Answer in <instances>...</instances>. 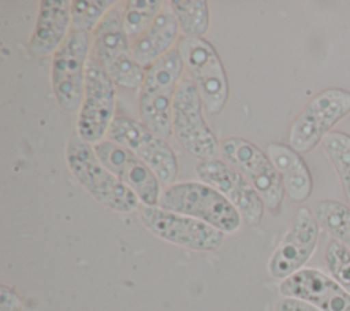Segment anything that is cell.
<instances>
[{
    "instance_id": "ffe728a7",
    "label": "cell",
    "mask_w": 350,
    "mask_h": 311,
    "mask_svg": "<svg viewBox=\"0 0 350 311\" xmlns=\"http://www.w3.org/2000/svg\"><path fill=\"white\" fill-rule=\"evenodd\" d=\"M312 211L320 229L350 251V207L338 200L323 199L313 206Z\"/></svg>"
},
{
    "instance_id": "52a82bcc",
    "label": "cell",
    "mask_w": 350,
    "mask_h": 311,
    "mask_svg": "<svg viewBox=\"0 0 350 311\" xmlns=\"http://www.w3.org/2000/svg\"><path fill=\"white\" fill-rule=\"evenodd\" d=\"M349 114V90L328 88L319 92L294 119L288 132V145L301 155L312 152Z\"/></svg>"
},
{
    "instance_id": "4fadbf2b",
    "label": "cell",
    "mask_w": 350,
    "mask_h": 311,
    "mask_svg": "<svg viewBox=\"0 0 350 311\" xmlns=\"http://www.w3.org/2000/svg\"><path fill=\"white\" fill-rule=\"evenodd\" d=\"M319 234L320 226L313 211L305 206L299 207L290 227L268 260L269 275L283 281L302 270L314 253Z\"/></svg>"
},
{
    "instance_id": "ac0fdd59",
    "label": "cell",
    "mask_w": 350,
    "mask_h": 311,
    "mask_svg": "<svg viewBox=\"0 0 350 311\" xmlns=\"http://www.w3.org/2000/svg\"><path fill=\"white\" fill-rule=\"evenodd\" d=\"M267 155L280 175L287 197L295 203L306 201L313 190V178L302 155L282 142L268 144Z\"/></svg>"
},
{
    "instance_id": "44dd1931",
    "label": "cell",
    "mask_w": 350,
    "mask_h": 311,
    "mask_svg": "<svg viewBox=\"0 0 350 311\" xmlns=\"http://www.w3.org/2000/svg\"><path fill=\"white\" fill-rule=\"evenodd\" d=\"M185 37L204 38L209 30V3L205 0H171L168 1Z\"/></svg>"
},
{
    "instance_id": "2e32d148",
    "label": "cell",
    "mask_w": 350,
    "mask_h": 311,
    "mask_svg": "<svg viewBox=\"0 0 350 311\" xmlns=\"http://www.w3.org/2000/svg\"><path fill=\"white\" fill-rule=\"evenodd\" d=\"M279 292L321 311H350V295L332 277L316 269H302L283 279Z\"/></svg>"
},
{
    "instance_id": "9c48e42d",
    "label": "cell",
    "mask_w": 350,
    "mask_h": 311,
    "mask_svg": "<svg viewBox=\"0 0 350 311\" xmlns=\"http://www.w3.org/2000/svg\"><path fill=\"white\" fill-rule=\"evenodd\" d=\"M105 138L138 156L154 173L161 185L175 184L179 166L174 149L165 138L156 134L141 121L129 116H115Z\"/></svg>"
},
{
    "instance_id": "8992f818",
    "label": "cell",
    "mask_w": 350,
    "mask_h": 311,
    "mask_svg": "<svg viewBox=\"0 0 350 311\" xmlns=\"http://www.w3.org/2000/svg\"><path fill=\"white\" fill-rule=\"evenodd\" d=\"M204 103L189 77L182 78L172 104V132L180 147L193 158L216 159L220 144L204 118Z\"/></svg>"
},
{
    "instance_id": "e0dca14e",
    "label": "cell",
    "mask_w": 350,
    "mask_h": 311,
    "mask_svg": "<svg viewBox=\"0 0 350 311\" xmlns=\"http://www.w3.org/2000/svg\"><path fill=\"white\" fill-rule=\"evenodd\" d=\"M71 32V1H40L36 26L30 36L29 49L33 55L55 53Z\"/></svg>"
},
{
    "instance_id": "d6986e66",
    "label": "cell",
    "mask_w": 350,
    "mask_h": 311,
    "mask_svg": "<svg viewBox=\"0 0 350 311\" xmlns=\"http://www.w3.org/2000/svg\"><path fill=\"white\" fill-rule=\"evenodd\" d=\"M178 22L167 1L154 22L131 41V51L135 62L146 70L156 60L174 49L172 45L178 38Z\"/></svg>"
},
{
    "instance_id": "cb8c5ba5",
    "label": "cell",
    "mask_w": 350,
    "mask_h": 311,
    "mask_svg": "<svg viewBox=\"0 0 350 311\" xmlns=\"http://www.w3.org/2000/svg\"><path fill=\"white\" fill-rule=\"evenodd\" d=\"M115 0H74L71 1V30L92 34L104 16L118 4Z\"/></svg>"
},
{
    "instance_id": "484cf974",
    "label": "cell",
    "mask_w": 350,
    "mask_h": 311,
    "mask_svg": "<svg viewBox=\"0 0 350 311\" xmlns=\"http://www.w3.org/2000/svg\"><path fill=\"white\" fill-rule=\"evenodd\" d=\"M23 306L18 292L7 285L0 286V311H19Z\"/></svg>"
},
{
    "instance_id": "6da1fadb",
    "label": "cell",
    "mask_w": 350,
    "mask_h": 311,
    "mask_svg": "<svg viewBox=\"0 0 350 311\" xmlns=\"http://www.w3.org/2000/svg\"><path fill=\"white\" fill-rule=\"evenodd\" d=\"M66 163L77 182L103 207L120 214L139 210L141 201L137 195L98 160L93 145L77 133L67 142Z\"/></svg>"
},
{
    "instance_id": "d4e9b609",
    "label": "cell",
    "mask_w": 350,
    "mask_h": 311,
    "mask_svg": "<svg viewBox=\"0 0 350 311\" xmlns=\"http://www.w3.org/2000/svg\"><path fill=\"white\" fill-rule=\"evenodd\" d=\"M325 264L331 277L350 295V251L331 240L325 249Z\"/></svg>"
},
{
    "instance_id": "7a4b0ae2",
    "label": "cell",
    "mask_w": 350,
    "mask_h": 311,
    "mask_svg": "<svg viewBox=\"0 0 350 311\" xmlns=\"http://www.w3.org/2000/svg\"><path fill=\"white\" fill-rule=\"evenodd\" d=\"M183 62L176 48L145 70L138 93L141 122L167 141L172 137V104L180 79Z\"/></svg>"
},
{
    "instance_id": "4316f807",
    "label": "cell",
    "mask_w": 350,
    "mask_h": 311,
    "mask_svg": "<svg viewBox=\"0 0 350 311\" xmlns=\"http://www.w3.org/2000/svg\"><path fill=\"white\" fill-rule=\"evenodd\" d=\"M275 311H321L317 307L298 299L283 297L275 304Z\"/></svg>"
},
{
    "instance_id": "ba28073f",
    "label": "cell",
    "mask_w": 350,
    "mask_h": 311,
    "mask_svg": "<svg viewBox=\"0 0 350 311\" xmlns=\"http://www.w3.org/2000/svg\"><path fill=\"white\" fill-rule=\"evenodd\" d=\"M90 49L92 34L71 30L53 53L51 66L52 90L56 103L66 112L72 114L81 108Z\"/></svg>"
},
{
    "instance_id": "277c9868",
    "label": "cell",
    "mask_w": 350,
    "mask_h": 311,
    "mask_svg": "<svg viewBox=\"0 0 350 311\" xmlns=\"http://www.w3.org/2000/svg\"><path fill=\"white\" fill-rule=\"evenodd\" d=\"M120 5L122 3L119 1L92 33L93 56L115 85L126 89H139L145 69L133 56L131 40L123 26Z\"/></svg>"
},
{
    "instance_id": "7c38bea8",
    "label": "cell",
    "mask_w": 350,
    "mask_h": 311,
    "mask_svg": "<svg viewBox=\"0 0 350 311\" xmlns=\"http://www.w3.org/2000/svg\"><path fill=\"white\" fill-rule=\"evenodd\" d=\"M139 219L156 237L200 252L215 251L221 247L224 233L196 218L164 210L159 206H141Z\"/></svg>"
},
{
    "instance_id": "603a6c76",
    "label": "cell",
    "mask_w": 350,
    "mask_h": 311,
    "mask_svg": "<svg viewBox=\"0 0 350 311\" xmlns=\"http://www.w3.org/2000/svg\"><path fill=\"white\" fill-rule=\"evenodd\" d=\"M167 1L163 0H129L122 3V21L131 41L142 34L157 18Z\"/></svg>"
},
{
    "instance_id": "7402d4cb",
    "label": "cell",
    "mask_w": 350,
    "mask_h": 311,
    "mask_svg": "<svg viewBox=\"0 0 350 311\" xmlns=\"http://www.w3.org/2000/svg\"><path fill=\"white\" fill-rule=\"evenodd\" d=\"M321 147L338 175L346 204L350 207V134L332 130L323 138Z\"/></svg>"
},
{
    "instance_id": "5b68a950",
    "label": "cell",
    "mask_w": 350,
    "mask_h": 311,
    "mask_svg": "<svg viewBox=\"0 0 350 311\" xmlns=\"http://www.w3.org/2000/svg\"><path fill=\"white\" fill-rule=\"evenodd\" d=\"M176 49L183 67L197 88L204 103V110L211 115L223 111L230 96V84L221 58L215 47L205 38L182 37Z\"/></svg>"
},
{
    "instance_id": "3957f363",
    "label": "cell",
    "mask_w": 350,
    "mask_h": 311,
    "mask_svg": "<svg viewBox=\"0 0 350 311\" xmlns=\"http://www.w3.org/2000/svg\"><path fill=\"white\" fill-rule=\"evenodd\" d=\"M159 207L202 221L224 234L238 232L239 212L215 188L196 181L175 182L161 190Z\"/></svg>"
},
{
    "instance_id": "8fae6325",
    "label": "cell",
    "mask_w": 350,
    "mask_h": 311,
    "mask_svg": "<svg viewBox=\"0 0 350 311\" xmlns=\"http://www.w3.org/2000/svg\"><path fill=\"white\" fill-rule=\"evenodd\" d=\"M116 89L100 62L90 55L86 64L85 89L78 111L77 134L94 145L107 137L108 129L115 119Z\"/></svg>"
},
{
    "instance_id": "30bf717a",
    "label": "cell",
    "mask_w": 350,
    "mask_h": 311,
    "mask_svg": "<svg viewBox=\"0 0 350 311\" xmlns=\"http://www.w3.org/2000/svg\"><path fill=\"white\" fill-rule=\"evenodd\" d=\"M220 159L256 189L269 211L279 210L286 193L280 175L267 152L246 138L228 137L220 142Z\"/></svg>"
},
{
    "instance_id": "9a60e30c",
    "label": "cell",
    "mask_w": 350,
    "mask_h": 311,
    "mask_svg": "<svg viewBox=\"0 0 350 311\" xmlns=\"http://www.w3.org/2000/svg\"><path fill=\"white\" fill-rule=\"evenodd\" d=\"M98 160L127 188L144 206H157L161 195V182L154 173L131 151L111 141L103 140L93 145Z\"/></svg>"
},
{
    "instance_id": "5bb4252c",
    "label": "cell",
    "mask_w": 350,
    "mask_h": 311,
    "mask_svg": "<svg viewBox=\"0 0 350 311\" xmlns=\"http://www.w3.org/2000/svg\"><path fill=\"white\" fill-rule=\"evenodd\" d=\"M198 178L220 192L239 212L243 222L256 226L264 216L265 204L256 189L230 164L216 158L196 164Z\"/></svg>"
}]
</instances>
